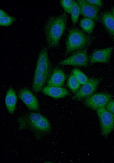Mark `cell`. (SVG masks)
Masks as SVG:
<instances>
[{
    "instance_id": "6da1fadb",
    "label": "cell",
    "mask_w": 114,
    "mask_h": 163,
    "mask_svg": "<svg viewBox=\"0 0 114 163\" xmlns=\"http://www.w3.org/2000/svg\"><path fill=\"white\" fill-rule=\"evenodd\" d=\"M19 130L29 129L39 138L49 132L51 130L50 123L43 115L36 112H28L18 118Z\"/></svg>"
},
{
    "instance_id": "7a4b0ae2",
    "label": "cell",
    "mask_w": 114,
    "mask_h": 163,
    "mask_svg": "<svg viewBox=\"0 0 114 163\" xmlns=\"http://www.w3.org/2000/svg\"><path fill=\"white\" fill-rule=\"evenodd\" d=\"M68 16L65 13L50 17L44 28L46 41L49 47L55 48L59 44L67 24Z\"/></svg>"
},
{
    "instance_id": "3957f363",
    "label": "cell",
    "mask_w": 114,
    "mask_h": 163,
    "mask_svg": "<svg viewBox=\"0 0 114 163\" xmlns=\"http://www.w3.org/2000/svg\"><path fill=\"white\" fill-rule=\"evenodd\" d=\"M67 38L65 56L72 52L87 48L91 43L92 37L83 31L75 27L69 30Z\"/></svg>"
},
{
    "instance_id": "277c9868",
    "label": "cell",
    "mask_w": 114,
    "mask_h": 163,
    "mask_svg": "<svg viewBox=\"0 0 114 163\" xmlns=\"http://www.w3.org/2000/svg\"><path fill=\"white\" fill-rule=\"evenodd\" d=\"M99 120L101 132L106 137L114 130V115L105 108L96 110Z\"/></svg>"
},
{
    "instance_id": "5b68a950",
    "label": "cell",
    "mask_w": 114,
    "mask_h": 163,
    "mask_svg": "<svg viewBox=\"0 0 114 163\" xmlns=\"http://www.w3.org/2000/svg\"><path fill=\"white\" fill-rule=\"evenodd\" d=\"M89 61L87 48L77 50L70 56L59 63L61 65H69L76 66L86 67Z\"/></svg>"
},
{
    "instance_id": "8992f818",
    "label": "cell",
    "mask_w": 114,
    "mask_h": 163,
    "mask_svg": "<svg viewBox=\"0 0 114 163\" xmlns=\"http://www.w3.org/2000/svg\"><path fill=\"white\" fill-rule=\"evenodd\" d=\"M112 98V95L108 93H97L86 98L84 103L87 107L96 110L100 108H105Z\"/></svg>"
},
{
    "instance_id": "52a82bcc",
    "label": "cell",
    "mask_w": 114,
    "mask_h": 163,
    "mask_svg": "<svg viewBox=\"0 0 114 163\" xmlns=\"http://www.w3.org/2000/svg\"><path fill=\"white\" fill-rule=\"evenodd\" d=\"M102 79L92 78L82 85L78 91L72 97L73 100H80L86 98L93 94L96 91Z\"/></svg>"
},
{
    "instance_id": "ba28073f",
    "label": "cell",
    "mask_w": 114,
    "mask_h": 163,
    "mask_svg": "<svg viewBox=\"0 0 114 163\" xmlns=\"http://www.w3.org/2000/svg\"><path fill=\"white\" fill-rule=\"evenodd\" d=\"M18 96L29 110L34 111L39 110L38 99L28 88L26 87L21 88L18 92Z\"/></svg>"
},
{
    "instance_id": "9c48e42d",
    "label": "cell",
    "mask_w": 114,
    "mask_h": 163,
    "mask_svg": "<svg viewBox=\"0 0 114 163\" xmlns=\"http://www.w3.org/2000/svg\"><path fill=\"white\" fill-rule=\"evenodd\" d=\"M80 8V14L84 18L99 20L98 12L100 9L88 2L87 0H77Z\"/></svg>"
},
{
    "instance_id": "30bf717a",
    "label": "cell",
    "mask_w": 114,
    "mask_h": 163,
    "mask_svg": "<svg viewBox=\"0 0 114 163\" xmlns=\"http://www.w3.org/2000/svg\"><path fill=\"white\" fill-rule=\"evenodd\" d=\"M52 68L49 59L47 49H43L40 52L38 58L34 76L45 73Z\"/></svg>"
},
{
    "instance_id": "8fae6325",
    "label": "cell",
    "mask_w": 114,
    "mask_h": 163,
    "mask_svg": "<svg viewBox=\"0 0 114 163\" xmlns=\"http://www.w3.org/2000/svg\"><path fill=\"white\" fill-rule=\"evenodd\" d=\"M113 49V47H110L94 51L89 57L90 63L91 64L95 63H108Z\"/></svg>"
},
{
    "instance_id": "7c38bea8",
    "label": "cell",
    "mask_w": 114,
    "mask_h": 163,
    "mask_svg": "<svg viewBox=\"0 0 114 163\" xmlns=\"http://www.w3.org/2000/svg\"><path fill=\"white\" fill-rule=\"evenodd\" d=\"M66 77L63 70L58 67H54L47 83V86H50L62 87Z\"/></svg>"
},
{
    "instance_id": "4fadbf2b",
    "label": "cell",
    "mask_w": 114,
    "mask_h": 163,
    "mask_svg": "<svg viewBox=\"0 0 114 163\" xmlns=\"http://www.w3.org/2000/svg\"><path fill=\"white\" fill-rule=\"evenodd\" d=\"M52 68L47 72L34 76L32 89L34 92L38 93L42 90L47 82L52 72Z\"/></svg>"
},
{
    "instance_id": "5bb4252c",
    "label": "cell",
    "mask_w": 114,
    "mask_h": 163,
    "mask_svg": "<svg viewBox=\"0 0 114 163\" xmlns=\"http://www.w3.org/2000/svg\"><path fill=\"white\" fill-rule=\"evenodd\" d=\"M42 92L44 95L56 99L63 98L70 94L67 89L62 87L47 86L43 88Z\"/></svg>"
},
{
    "instance_id": "9a60e30c",
    "label": "cell",
    "mask_w": 114,
    "mask_h": 163,
    "mask_svg": "<svg viewBox=\"0 0 114 163\" xmlns=\"http://www.w3.org/2000/svg\"><path fill=\"white\" fill-rule=\"evenodd\" d=\"M99 19L107 31L114 37V18L112 12L109 11H103Z\"/></svg>"
},
{
    "instance_id": "2e32d148",
    "label": "cell",
    "mask_w": 114,
    "mask_h": 163,
    "mask_svg": "<svg viewBox=\"0 0 114 163\" xmlns=\"http://www.w3.org/2000/svg\"><path fill=\"white\" fill-rule=\"evenodd\" d=\"M5 104L6 108L11 114H13L16 104L17 97L14 90L9 88L7 90L5 97Z\"/></svg>"
},
{
    "instance_id": "e0dca14e",
    "label": "cell",
    "mask_w": 114,
    "mask_h": 163,
    "mask_svg": "<svg viewBox=\"0 0 114 163\" xmlns=\"http://www.w3.org/2000/svg\"><path fill=\"white\" fill-rule=\"evenodd\" d=\"M95 21L90 18L84 17L80 21L79 25L84 31L88 35H90L94 27Z\"/></svg>"
},
{
    "instance_id": "ac0fdd59",
    "label": "cell",
    "mask_w": 114,
    "mask_h": 163,
    "mask_svg": "<svg viewBox=\"0 0 114 163\" xmlns=\"http://www.w3.org/2000/svg\"><path fill=\"white\" fill-rule=\"evenodd\" d=\"M80 84L78 79L72 73L69 75L67 79V85L73 93H76L78 91Z\"/></svg>"
},
{
    "instance_id": "d6986e66",
    "label": "cell",
    "mask_w": 114,
    "mask_h": 163,
    "mask_svg": "<svg viewBox=\"0 0 114 163\" xmlns=\"http://www.w3.org/2000/svg\"><path fill=\"white\" fill-rule=\"evenodd\" d=\"M70 14L72 22L73 24L75 25L78 22L80 14L79 6L77 1H74Z\"/></svg>"
},
{
    "instance_id": "ffe728a7",
    "label": "cell",
    "mask_w": 114,
    "mask_h": 163,
    "mask_svg": "<svg viewBox=\"0 0 114 163\" xmlns=\"http://www.w3.org/2000/svg\"><path fill=\"white\" fill-rule=\"evenodd\" d=\"M72 73L76 77L80 84L86 83L89 79L82 72L77 68L73 69Z\"/></svg>"
},
{
    "instance_id": "44dd1931",
    "label": "cell",
    "mask_w": 114,
    "mask_h": 163,
    "mask_svg": "<svg viewBox=\"0 0 114 163\" xmlns=\"http://www.w3.org/2000/svg\"><path fill=\"white\" fill-rule=\"evenodd\" d=\"M74 1L73 0H61L60 3L65 11L68 14H70Z\"/></svg>"
},
{
    "instance_id": "7402d4cb",
    "label": "cell",
    "mask_w": 114,
    "mask_h": 163,
    "mask_svg": "<svg viewBox=\"0 0 114 163\" xmlns=\"http://www.w3.org/2000/svg\"><path fill=\"white\" fill-rule=\"evenodd\" d=\"M16 20L15 18L9 15L1 17L0 18V25L5 27L9 26Z\"/></svg>"
},
{
    "instance_id": "603a6c76",
    "label": "cell",
    "mask_w": 114,
    "mask_h": 163,
    "mask_svg": "<svg viewBox=\"0 0 114 163\" xmlns=\"http://www.w3.org/2000/svg\"><path fill=\"white\" fill-rule=\"evenodd\" d=\"M89 3L98 7L100 9L103 7V3L101 0H87Z\"/></svg>"
},
{
    "instance_id": "cb8c5ba5",
    "label": "cell",
    "mask_w": 114,
    "mask_h": 163,
    "mask_svg": "<svg viewBox=\"0 0 114 163\" xmlns=\"http://www.w3.org/2000/svg\"><path fill=\"white\" fill-rule=\"evenodd\" d=\"M106 109L114 115V100H111L107 104Z\"/></svg>"
},
{
    "instance_id": "d4e9b609",
    "label": "cell",
    "mask_w": 114,
    "mask_h": 163,
    "mask_svg": "<svg viewBox=\"0 0 114 163\" xmlns=\"http://www.w3.org/2000/svg\"><path fill=\"white\" fill-rule=\"evenodd\" d=\"M9 15L2 9H0V18Z\"/></svg>"
},
{
    "instance_id": "484cf974",
    "label": "cell",
    "mask_w": 114,
    "mask_h": 163,
    "mask_svg": "<svg viewBox=\"0 0 114 163\" xmlns=\"http://www.w3.org/2000/svg\"><path fill=\"white\" fill-rule=\"evenodd\" d=\"M111 12L114 18V7H112L111 8Z\"/></svg>"
},
{
    "instance_id": "4316f807",
    "label": "cell",
    "mask_w": 114,
    "mask_h": 163,
    "mask_svg": "<svg viewBox=\"0 0 114 163\" xmlns=\"http://www.w3.org/2000/svg\"><path fill=\"white\" fill-rule=\"evenodd\" d=\"M113 39L114 40V37H112Z\"/></svg>"
}]
</instances>
